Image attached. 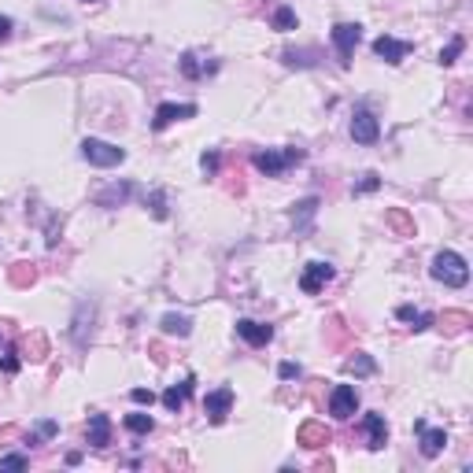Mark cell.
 <instances>
[{"label": "cell", "instance_id": "obj_1", "mask_svg": "<svg viewBox=\"0 0 473 473\" xmlns=\"http://www.w3.org/2000/svg\"><path fill=\"white\" fill-rule=\"evenodd\" d=\"M429 274L436 277L440 285H448V288H462L469 281V267H466V259L459 252H436Z\"/></svg>", "mask_w": 473, "mask_h": 473}, {"label": "cell", "instance_id": "obj_2", "mask_svg": "<svg viewBox=\"0 0 473 473\" xmlns=\"http://www.w3.org/2000/svg\"><path fill=\"white\" fill-rule=\"evenodd\" d=\"M81 159L93 163V167H119L126 159V148H119L111 141H100V137H86L81 141Z\"/></svg>", "mask_w": 473, "mask_h": 473}, {"label": "cell", "instance_id": "obj_3", "mask_svg": "<svg viewBox=\"0 0 473 473\" xmlns=\"http://www.w3.org/2000/svg\"><path fill=\"white\" fill-rule=\"evenodd\" d=\"M303 152L300 148H285V152H277V148H267V152H255V170L259 174H267V177H277V174H285V167H292V163H300Z\"/></svg>", "mask_w": 473, "mask_h": 473}, {"label": "cell", "instance_id": "obj_4", "mask_svg": "<svg viewBox=\"0 0 473 473\" xmlns=\"http://www.w3.org/2000/svg\"><path fill=\"white\" fill-rule=\"evenodd\" d=\"M355 411H358V392H355V385H337L333 392H329V414L340 418V421H348Z\"/></svg>", "mask_w": 473, "mask_h": 473}, {"label": "cell", "instance_id": "obj_5", "mask_svg": "<svg viewBox=\"0 0 473 473\" xmlns=\"http://www.w3.org/2000/svg\"><path fill=\"white\" fill-rule=\"evenodd\" d=\"M358 37H363V26L358 23H337L333 26V45H337V52H340V63H351V52H355V45Z\"/></svg>", "mask_w": 473, "mask_h": 473}, {"label": "cell", "instance_id": "obj_6", "mask_svg": "<svg viewBox=\"0 0 473 473\" xmlns=\"http://www.w3.org/2000/svg\"><path fill=\"white\" fill-rule=\"evenodd\" d=\"M351 137L358 144H373L381 137V126H378V119H373V111H366V107L355 111V115H351Z\"/></svg>", "mask_w": 473, "mask_h": 473}, {"label": "cell", "instance_id": "obj_7", "mask_svg": "<svg viewBox=\"0 0 473 473\" xmlns=\"http://www.w3.org/2000/svg\"><path fill=\"white\" fill-rule=\"evenodd\" d=\"M237 337L240 340H248L252 348H263L274 340V329L267 322H255V318H237Z\"/></svg>", "mask_w": 473, "mask_h": 473}, {"label": "cell", "instance_id": "obj_8", "mask_svg": "<svg viewBox=\"0 0 473 473\" xmlns=\"http://www.w3.org/2000/svg\"><path fill=\"white\" fill-rule=\"evenodd\" d=\"M192 115H197V104H159V107H156V119H152V129L159 134V129H167L170 122L192 119Z\"/></svg>", "mask_w": 473, "mask_h": 473}, {"label": "cell", "instance_id": "obj_9", "mask_svg": "<svg viewBox=\"0 0 473 473\" xmlns=\"http://www.w3.org/2000/svg\"><path fill=\"white\" fill-rule=\"evenodd\" d=\"M333 267L329 263H307V270L300 274V288L307 292V296H315V292L325 285V281H333Z\"/></svg>", "mask_w": 473, "mask_h": 473}, {"label": "cell", "instance_id": "obj_10", "mask_svg": "<svg viewBox=\"0 0 473 473\" xmlns=\"http://www.w3.org/2000/svg\"><path fill=\"white\" fill-rule=\"evenodd\" d=\"M230 407H233V392L230 388H218V392H211L204 399V414L211 418V426H222L226 414H230Z\"/></svg>", "mask_w": 473, "mask_h": 473}, {"label": "cell", "instance_id": "obj_11", "mask_svg": "<svg viewBox=\"0 0 473 473\" xmlns=\"http://www.w3.org/2000/svg\"><path fill=\"white\" fill-rule=\"evenodd\" d=\"M414 429L421 436V455H426V459H436V455L448 448V433L444 429H429L426 421H414Z\"/></svg>", "mask_w": 473, "mask_h": 473}, {"label": "cell", "instance_id": "obj_12", "mask_svg": "<svg viewBox=\"0 0 473 473\" xmlns=\"http://www.w3.org/2000/svg\"><path fill=\"white\" fill-rule=\"evenodd\" d=\"M373 52H378L385 63H392V67H396V63H403L407 59V52H411V41H396V37H378V41H373Z\"/></svg>", "mask_w": 473, "mask_h": 473}, {"label": "cell", "instance_id": "obj_13", "mask_svg": "<svg viewBox=\"0 0 473 473\" xmlns=\"http://www.w3.org/2000/svg\"><path fill=\"white\" fill-rule=\"evenodd\" d=\"M192 385H197V378H185L182 385H170L167 392H163V407L177 414V411L185 407V399H189V392H192Z\"/></svg>", "mask_w": 473, "mask_h": 473}, {"label": "cell", "instance_id": "obj_14", "mask_svg": "<svg viewBox=\"0 0 473 473\" xmlns=\"http://www.w3.org/2000/svg\"><path fill=\"white\" fill-rule=\"evenodd\" d=\"M86 433H89V444L93 448H107L111 444V421H107V414H93Z\"/></svg>", "mask_w": 473, "mask_h": 473}, {"label": "cell", "instance_id": "obj_15", "mask_svg": "<svg viewBox=\"0 0 473 473\" xmlns=\"http://www.w3.org/2000/svg\"><path fill=\"white\" fill-rule=\"evenodd\" d=\"M363 426H366V433H370V448H373V451H381V448H385V440H388L385 418H381V414H366V418H363Z\"/></svg>", "mask_w": 473, "mask_h": 473}, {"label": "cell", "instance_id": "obj_16", "mask_svg": "<svg viewBox=\"0 0 473 473\" xmlns=\"http://www.w3.org/2000/svg\"><path fill=\"white\" fill-rule=\"evenodd\" d=\"M159 329L167 333V337H189L192 333V322H189V315H163V322H159Z\"/></svg>", "mask_w": 473, "mask_h": 473}, {"label": "cell", "instance_id": "obj_17", "mask_svg": "<svg viewBox=\"0 0 473 473\" xmlns=\"http://www.w3.org/2000/svg\"><path fill=\"white\" fill-rule=\"evenodd\" d=\"M300 444H303V448H325V444H329V429H325V426H315V421H307V426L300 429Z\"/></svg>", "mask_w": 473, "mask_h": 473}, {"label": "cell", "instance_id": "obj_18", "mask_svg": "<svg viewBox=\"0 0 473 473\" xmlns=\"http://www.w3.org/2000/svg\"><path fill=\"white\" fill-rule=\"evenodd\" d=\"M126 429L129 433H137V436H144V433H152L156 429V421H152V414H126Z\"/></svg>", "mask_w": 473, "mask_h": 473}, {"label": "cell", "instance_id": "obj_19", "mask_svg": "<svg viewBox=\"0 0 473 473\" xmlns=\"http://www.w3.org/2000/svg\"><path fill=\"white\" fill-rule=\"evenodd\" d=\"M396 315H399L403 322H414V325H411V329H414V333H421V329H429V325H433V315H418V311H414V307H399V311H396Z\"/></svg>", "mask_w": 473, "mask_h": 473}, {"label": "cell", "instance_id": "obj_20", "mask_svg": "<svg viewBox=\"0 0 473 473\" xmlns=\"http://www.w3.org/2000/svg\"><path fill=\"white\" fill-rule=\"evenodd\" d=\"M373 370H378V366H373V358L363 355V351H358L355 358H348V373H355V378H370Z\"/></svg>", "mask_w": 473, "mask_h": 473}, {"label": "cell", "instance_id": "obj_21", "mask_svg": "<svg viewBox=\"0 0 473 473\" xmlns=\"http://www.w3.org/2000/svg\"><path fill=\"white\" fill-rule=\"evenodd\" d=\"M270 23H274V30H296L300 26V19H296V11H292V8H277Z\"/></svg>", "mask_w": 473, "mask_h": 473}, {"label": "cell", "instance_id": "obj_22", "mask_svg": "<svg viewBox=\"0 0 473 473\" xmlns=\"http://www.w3.org/2000/svg\"><path fill=\"white\" fill-rule=\"evenodd\" d=\"M462 48H466V41H462V37H455V41L444 48V52H440V63H444V67H451V63L462 56Z\"/></svg>", "mask_w": 473, "mask_h": 473}, {"label": "cell", "instance_id": "obj_23", "mask_svg": "<svg viewBox=\"0 0 473 473\" xmlns=\"http://www.w3.org/2000/svg\"><path fill=\"white\" fill-rule=\"evenodd\" d=\"M30 459L26 455H0V469H26Z\"/></svg>", "mask_w": 473, "mask_h": 473}, {"label": "cell", "instance_id": "obj_24", "mask_svg": "<svg viewBox=\"0 0 473 473\" xmlns=\"http://www.w3.org/2000/svg\"><path fill=\"white\" fill-rule=\"evenodd\" d=\"M182 74H185V78H200V74H204L192 52H185V56H182Z\"/></svg>", "mask_w": 473, "mask_h": 473}, {"label": "cell", "instance_id": "obj_25", "mask_svg": "<svg viewBox=\"0 0 473 473\" xmlns=\"http://www.w3.org/2000/svg\"><path fill=\"white\" fill-rule=\"evenodd\" d=\"M129 399H134L137 407H152V403H156V392H152V388H134V392H129Z\"/></svg>", "mask_w": 473, "mask_h": 473}, {"label": "cell", "instance_id": "obj_26", "mask_svg": "<svg viewBox=\"0 0 473 473\" xmlns=\"http://www.w3.org/2000/svg\"><path fill=\"white\" fill-rule=\"evenodd\" d=\"M277 378H281V381H296L300 378V366L296 363H281V366H277Z\"/></svg>", "mask_w": 473, "mask_h": 473}, {"label": "cell", "instance_id": "obj_27", "mask_svg": "<svg viewBox=\"0 0 473 473\" xmlns=\"http://www.w3.org/2000/svg\"><path fill=\"white\" fill-rule=\"evenodd\" d=\"M148 204H152V215L156 218H167V200H163V192H152Z\"/></svg>", "mask_w": 473, "mask_h": 473}, {"label": "cell", "instance_id": "obj_28", "mask_svg": "<svg viewBox=\"0 0 473 473\" xmlns=\"http://www.w3.org/2000/svg\"><path fill=\"white\" fill-rule=\"evenodd\" d=\"M378 185H381V177H378V174H363V182H358V192H373Z\"/></svg>", "mask_w": 473, "mask_h": 473}, {"label": "cell", "instance_id": "obj_29", "mask_svg": "<svg viewBox=\"0 0 473 473\" xmlns=\"http://www.w3.org/2000/svg\"><path fill=\"white\" fill-rule=\"evenodd\" d=\"M200 167H204L207 174H215V170H218V156H215V152H204V156H200Z\"/></svg>", "mask_w": 473, "mask_h": 473}, {"label": "cell", "instance_id": "obj_30", "mask_svg": "<svg viewBox=\"0 0 473 473\" xmlns=\"http://www.w3.org/2000/svg\"><path fill=\"white\" fill-rule=\"evenodd\" d=\"M11 26H15V23L8 19V15H0V45H4V41L11 37Z\"/></svg>", "mask_w": 473, "mask_h": 473}, {"label": "cell", "instance_id": "obj_31", "mask_svg": "<svg viewBox=\"0 0 473 473\" xmlns=\"http://www.w3.org/2000/svg\"><path fill=\"white\" fill-rule=\"evenodd\" d=\"M0 370H4V373H15V370H19V358H15V355H4V358H0Z\"/></svg>", "mask_w": 473, "mask_h": 473}, {"label": "cell", "instance_id": "obj_32", "mask_svg": "<svg viewBox=\"0 0 473 473\" xmlns=\"http://www.w3.org/2000/svg\"><path fill=\"white\" fill-rule=\"evenodd\" d=\"M37 429H41V436H52V433H56V421H41Z\"/></svg>", "mask_w": 473, "mask_h": 473}, {"label": "cell", "instance_id": "obj_33", "mask_svg": "<svg viewBox=\"0 0 473 473\" xmlns=\"http://www.w3.org/2000/svg\"><path fill=\"white\" fill-rule=\"evenodd\" d=\"M86 4H89V0H86Z\"/></svg>", "mask_w": 473, "mask_h": 473}]
</instances>
